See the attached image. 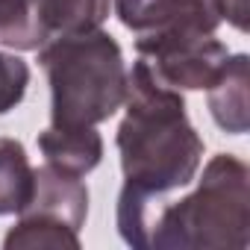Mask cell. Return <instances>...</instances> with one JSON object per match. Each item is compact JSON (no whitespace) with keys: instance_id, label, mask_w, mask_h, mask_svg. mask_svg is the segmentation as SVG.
Returning <instances> with one entry per match:
<instances>
[{"instance_id":"3","label":"cell","mask_w":250,"mask_h":250,"mask_svg":"<svg viewBox=\"0 0 250 250\" xmlns=\"http://www.w3.org/2000/svg\"><path fill=\"white\" fill-rule=\"evenodd\" d=\"M39 62L50 83L53 127H97L127 97V65L106 30H85L39 47Z\"/></svg>"},{"instance_id":"4","label":"cell","mask_w":250,"mask_h":250,"mask_svg":"<svg viewBox=\"0 0 250 250\" xmlns=\"http://www.w3.org/2000/svg\"><path fill=\"white\" fill-rule=\"evenodd\" d=\"M88 215V188L83 177L42 165L30 203L18 212V224L6 232V250L33 247H71L80 250V229Z\"/></svg>"},{"instance_id":"6","label":"cell","mask_w":250,"mask_h":250,"mask_svg":"<svg viewBox=\"0 0 250 250\" xmlns=\"http://www.w3.org/2000/svg\"><path fill=\"white\" fill-rule=\"evenodd\" d=\"M115 15L139 36L177 27L215 33L221 27L218 0H115Z\"/></svg>"},{"instance_id":"2","label":"cell","mask_w":250,"mask_h":250,"mask_svg":"<svg viewBox=\"0 0 250 250\" xmlns=\"http://www.w3.org/2000/svg\"><path fill=\"white\" fill-rule=\"evenodd\" d=\"M250 244V171L232 153L203 168L197 188L159 200L147 218V247L156 250H244Z\"/></svg>"},{"instance_id":"9","label":"cell","mask_w":250,"mask_h":250,"mask_svg":"<svg viewBox=\"0 0 250 250\" xmlns=\"http://www.w3.org/2000/svg\"><path fill=\"white\" fill-rule=\"evenodd\" d=\"M109 18V0H36L42 42L97 30Z\"/></svg>"},{"instance_id":"8","label":"cell","mask_w":250,"mask_h":250,"mask_svg":"<svg viewBox=\"0 0 250 250\" xmlns=\"http://www.w3.org/2000/svg\"><path fill=\"white\" fill-rule=\"evenodd\" d=\"M247 74H250V59L247 53H235L227 59L224 74L218 83L209 88V112L215 124L229 133V136H244L250 127L247 115Z\"/></svg>"},{"instance_id":"10","label":"cell","mask_w":250,"mask_h":250,"mask_svg":"<svg viewBox=\"0 0 250 250\" xmlns=\"http://www.w3.org/2000/svg\"><path fill=\"white\" fill-rule=\"evenodd\" d=\"M36 188V168L18 139H0V215H18Z\"/></svg>"},{"instance_id":"13","label":"cell","mask_w":250,"mask_h":250,"mask_svg":"<svg viewBox=\"0 0 250 250\" xmlns=\"http://www.w3.org/2000/svg\"><path fill=\"white\" fill-rule=\"evenodd\" d=\"M221 21H229L235 30H247V0H218Z\"/></svg>"},{"instance_id":"12","label":"cell","mask_w":250,"mask_h":250,"mask_svg":"<svg viewBox=\"0 0 250 250\" xmlns=\"http://www.w3.org/2000/svg\"><path fill=\"white\" fill-rule=\"evenodd\" d=\"M30 85V65L15 53H0V115L12 112Z\"/></svg>"},{"instance_id":"1","label":"cell","mask_w":250,"mask_h":250,"mask_svg":"<svg viewBox=\"0 0 250 250\" xmlns=\"http://www.w3.org/2000/svg\"><path fill=\"white\" fill-rule=\"evenodd\" d=\"M115 145L121 153L124 188L118 194V232L130 247H147L153 206L194 183L203 159V139L191 127L183 91L159 83L145 59L127 71V97Z\"/></svg>"},{"instance_id":"5","label":"cell","mask_w":250,"mask_h":250,"mask_svg":"<svg viewBox=\"0 0 250 250\" xmlns=\"http://www.w3.org/2000/svg\"><path fill=\"white\" fill-rule=\"evenodd\" d=\"M136 53L147 62L159 83L177 91H209L229 59V47L215 39V33L191 27L142 33L136 39Z\"/></svg>"},{"instance_id":"7","label":"cell","mask_w":250,"mask_h":250,"mask_svg":"<svg viewBox=\"0 0 250 250\" xmlns=\"http://www.w3.org/2000/svg\"><path fill=\"white\" fill-rule=\"evenodd\" d=\"M39 150L44 162L71 177L91 174L103 159V139L94 127H50L39 133Z\"/></svg>"},{"instance_id":"11","label":"cell","mask_w":250,"mask_h":250,"mask_svg":"<svg viewBox=\"0 0 250 250\" xmlns=\"http://www.w3.org/2000/svg\"><path fill=\"white\" fill-rule=\"evenodd\" d=\"M0 42L12 50H39L44 44L36 21V0H0Z\"/></svg>"}]
</instances>
